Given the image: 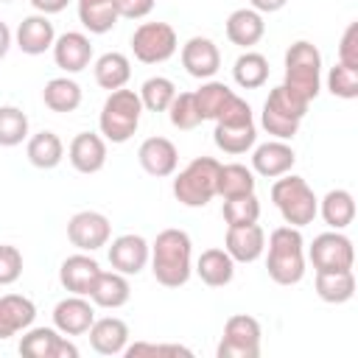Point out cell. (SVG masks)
Wrapping results in <instances>:
<instances>
[{"mask_svg": "<svg viewBox=\"0 0 358 358\" xmlns=\"http://www.w3.org/2000/svg\"><path fill=\"white\" fill-rule=\"evenodd\" d=\"M151 274L165 288H179L193 274V241L185 229H162L151 243Z\"/></svg>", "mask_w": 358, "mask_h": 358, "instance_id": "cell-1", "label": "cell"}, {"mask_svg": "<svg viewBox=\"0 0 358 358\" xmlns=\"http://www.w3.org/2000/svg\"><path fill=\"white\" fill-rule=\"evenodd\" d=\"M305 238L296 227H277L268 235L266 268L277 285H296L305 277Z\"/></svg>", "mask_w": 358, "mask_h": 358, "instance_id": "cell-2", "label": "cell"}, {"mask_svg": "<svg viewBox=\"0 0 358 358\" xmlns=\"http://www.w3.org/2000/svg\"><path fill=\"white\" fill-rule=\"evenodd\" d=\"M213 140L224 154H232V157L246 154L249 148H255L257 126H255V117H252V106L241 95H232L229 103L224 106V112L215 117Z\"/></svg>", "mask_w": 358, "mask_h": 358, "instance_id": "cell-3", "label": "cell"}, {"mask_svg": "<svg viewBox=\"0 0 358 358\" xmlns=\"http://www.w3.org/2000/svg\"><path fill=\"white\" fill-rule=\"evenodd\" d=\"M271 201L280 210L282 221L288 227H296V229L313 224V218L319 213V199H316L313 187L291 171L277 176V182L271 185Z\"/></svg>", "mask_w": 358, "mask_h": 358, "instance_id": "cell-4", "label": "cell"}, {"mask_svg": "<svg viewBox=\"0 0 358 358\" xmlns=\"http://www.w3.org/2000/svg\"><path fill=\"white\" fill-rule=\"evenodd\" d=\"M140 115H143V103L134 90H126V87L112 90L98 115L101 137L106 143H117V145L131 140L140 126Z\"/></svg>", "mask_w": 358, "mask_h": 358, "instance_id": "cell-5", "label": "cell"}, {"mask_svg": "<svg viewBox=\"0 0 358 358\" xmlns=\"http://www.w3.org/2000/svg\"><path fill=\"white\" fill-rule=\"evenodd\" d=\"M291 92H296L299 98H305L308 103L316 101V95L322 92V53L313 42L308 39H296L288 45L285 50V81H282Z\"/></svg>", "mask_w": 358, "mask_h": 358, "instance_id": "cell-6", "label": "cell"}, {"mask_svg": "<svg viewBox=\"0 0 358 358\" xmlns=\"http://www.w3.org/2000/svg\"><path fill=\"white\" fill-rule=\"evenodd\" d=\"M308 101L299 98L296 92H291L285 84L274 87L263 103L260 112V126L274 137V140H294V134L299 131L302 117L308 115Z\"/></svg>", "mask_w": 358, "mask_h": 358, "instance_id": "cell-7", "label": "cell"}, {"mask_svg": "<svg viewBox=\"0 0 358 358\" xmlns=\"http://www.w3.org/2000/svg\"><path fill=\"white\" fill-rule=\"evenodd\" d=\"M218 168L221 162L213 157L190 159L173 179V196L185 207H207L215 199L218 187Z\"/></svg>", "mask_w": 358, "mask_h": 358, "instance_id": "cell-8", "label": "cell"}, {"mask_svg": "<svg viewBox=\"0 0 358 358\" xmlns=\"http://www.w3.org/2000/svg\"><path fill=\"white\" fill-rule=\"evenodd\" d=\"M260 322L249 313H235L224 322L221 341L215 347L218 358H257L260 355Z\"/></svg>", "mask_w": 358, "mask_h": 358, "instance_id": "cell-9", "label": "cell"}, {"mask_svg": "<svg viewBox=\"0 0 358 358\" xmlns=\"http://www.w3.org/2000/svg\"><path fill=\"white\" fill-rule=\"evenodd\" d=\"M179 48L176 31L168 22H140L131 34V53L143 64H162Z\"/></svg>", "mask_w": 358, "mask_h": 358, "instance_id": "cell-10", "label": "cell"}, {"mask_svg": "<svg viewBox=\"0 0 358 358\" xmlns=\"http://www.w3.org/2000/svg\"><path fill=\"white\" fill-rule=\"evenodd\" d=\"M305 257L310 260L313 271H347L355 263V249L341 229H327L313 238Z\"/></svg>", "mask_w": 358, "mask_h": 358, "instance_id": "cell-11", "label": "cell"}, {"mask_svg": "<svg viewBox=\"0 0 358 358\" xmlns=\"http://www.w3.org/2000/svg\"><path fill=\"white\" fill-rule=\"evenodd\" d=\"M67 238L78 252H98L112 238V221L98 210H78L67 221Z\"/></svg>", "mask_w": 358, "mask_h": 358, "instance_id": "cell-12", "label": "cell"}, {"mask_svg": "<svg viewBox=\"0 0 358 358\" xmlns=\"http://www.w3.org/2000/svg\"><path fill=\"white\" fill-rule=\"evenodd\" d=\"M20 352L28 358H78V347L56 327H28L20 338Z\"/></svg>", "mask_w": 358, "mask_h": 358, "instance_id": "cell-13", "label": "cell"}, {"mask_svg": "<svg viewBox=\"0 0 358 358\" xmlns=\"http://www.w3.org/2000/svg\"><path fill=\"white\" fill-rule=\"evenodd\" d=\"M148 255H151V243L137 232L117 235L109 243V263L115 271H120L126 277H131V274L137 277L148 266Z\"/></svg>", "mask_w": 358, "mask_h": 358, "instance_id": "cell-14", "label": "cell"}, {"mask_svg": "<svg viewBox=\"0 0 358 358\" xmlns=\"http://www.w3.org/2000/svg\"><path fill=\"white\" fill-rule=\"evenodd\" d=\"M92 322H95V305L90 302V296L70 294L59 299L53 308V327L64 336H84Z\"/></svg>", "mask_w": 358, "mask_h": 358, "instance_id": "cell-15", "label": "cell"}, {"mask_svg": "<svg viewBox=\"0 0 358 358\" xmlns=\"http://www.w3.org/2000/svg\"><path fill=\"white\" fill-rule=\"evenodd\" d=\"M50 50H53L56 67L64 70L67 76L87 70L90 62H92V42L81 31H64L62 36H56V42H53Z\"/></svg>", "mask_w": 358, "mask_h": 358, "instance_id": "cell-16", "label": "cell"}, {"mask_svg": "<svg viewBox=\"0 0 358 358\" xmlns=\"http://www.w3.org/2000/svg\"><path fill=\"white\" fill-rule=\"evenodd\" d=\"M182 67L193 78H213L221 67V50L210 36H190L182 45Z\"/></svg>", "mask_w": 358, "mask_h": 358, "instance_id": "cell-17", "label": "cell"}, {"mask_svg": "<svg viewBox=\"0 0 358 358\" xmlns=\"http://www.w3.org/2000/svg\"><path fill=\"white\" fill-rule=\"evenodd\" d=\"M137 162L148 176L165 179V176H173L179 165V151L168 137H148L137 148Z\"/></svg>", "mask_w": 358, "mask_h": 358, "instance_id": "cell-18", "label": "cell"}, {"mask_svg": "<svg viewBox=\"0 0 358 358\" xmlns=\"http://www.w3.org/2000/svg\"><path fill=\"white\" fill-rule=\"evenodd\" d=\"M67 159L78 173H98L106 165V140L95 131H78L67 145Z\"/></svg>", "mask_w": 358, "mask_h": 358, "instance_id": "cell-19", "label": "cell"}, {"mask_svg": "<svg viewBox=\"0 0 358 358\" xmlns=\"http://www.w3.org/2000/svg\"><path fill=\"white\" fill-rule=\"evenodd\" d=\"M294 162H296V154L285 140H268V143L255 145V151H252V171L266 179H277V176L288 173L294 168Z\"/></svg>", "mask_w": 358, "mask_h": 358, "instance_id": "cell-20", "label": "cell"}, {"mask_svg": "<svg viewBox=\"0 0 358 358\" xmlns=\"http://www.w3.org/2000/svg\"><path fill=\"white\" fill-rule=\"evenodd\" d=\"M224 249L235 263H255L266 252V232L257 221L243 227H227Z\"/></svg>", "mask_w": 358, "mask_h": 358, "instance_id": "cell-21", "label": "cell"}, {"mask_svg": "<svg viewBox=\"0 0 358 358\" xmlns=\"http://www.w3.org/2000/svg\"><path fill=\"white\" fill-rule=\"evenodd\" d=\"M14 42H17V48H20L22 53L39 56V53H45V50L53 48V42H56V28H53V22H50L45 14H28V17H22V22L17 25Z\"/></svg>", "mask_w": 358, "mask_h": 358, "instance_id": "cell-22", "label": "cell"}, {"mask_svg": "<svg viewBox=\"0 0 358 358\" xmlns=\"http://www.w3.org/2000/svg\"><path fill=\"white\" fill-rule=\"evenodd\" d=\"M98 271H101V266L92 257V252H78V255H70V257L62 260V266H59V282H62L64 291L87 296L90 288H92V280L98 277Z\"/></svg>", "mask_w": 358, "mask_h": 358, "instance_id": "cell-23", "label": "cell"}, {"mask_svg": "<svg viewBox=\"0 0 358 358\" xmlns=\"http://www.w3.org/2000/svg\"><path fill=\"white\" fill-rule=\"evenodd\" d=\"M90 302L98 305V308H106V310H117L129 302L131 296V285H129V277L120 274V271H98V277L92 280V288H90Z\"/></svg>", "mask_w": 358, "mask_h": 358, "instance_id": "cell-24", "label": "cell"}, {"mask_svg": "<svg viewBox=\"0 0 358 358\" xmlns=\"http://www.w3.org/2000/svg\"><path fill=\"white\" fill-rule=\"evenodd\" d=\"M36 319V305L34 299L22 294H3L0 296V341L28 330Z\"/></svg>", "mask_w": 358, "mask_h": 358, "instance_id": "cell-25", "label": "cell"}, {"mask_svg": "<svg viewBox=\"0 0 358 358\" xmlns=\"http://www.w3.org/2000/svg\"><path fill=\"white\" fill-rule=\"evenodd\" d=\"M90 347L98 355H120L129 344V324L117 316H103L90 324Z\"/></svg>", "mask_w": 358, "mask_h": 358, "instance_id": "cell-26", "label": "cell"}, {"mask_svg": "<svg viewBox=\"0 0 358 358\" xmlns=\"http://www.w3.org/2000/svg\"><path fill=\"white\" fill-rule=\"evenodd\" d=\"M263 34H266V22H263V14L255 8H235L227 17V39L238 48L249 50L263 39Z\"/></svg>", "mask_w": 358, "mask_h": 358, "instance_id": "cell-27", "label": "cell"}, {"mask_svg": "<svg viewBox=\"0 0 358 358\" xmlns=\"http://www.w3.org/2000/svg\"><path fill=\"white\" fill-rule=\"evenodd\" d=\"M199 280L210 288H224L232 282L235 277V260L227 255V249H204L196 260V268Z\"/></svg>", "mask_w": 358, "mask_h": 358, "instance_id": "cell-28", "label": "cell"}, {"mask_svg": "<svg viewBox=\"0 0 358 358\" xmlns=\"http://www.w3.org/2000/svg\"><path fill=\"white\" fill-rule=\"evenodd\" d=\"M92 73H95V84L101 90H109L112 92V90H120V87L129 84V78H131V62H129L126 53L109 50V53H103V56L95 59Z\"/></svg>", "mask_w": 358, "mask_h": 358, "instance_id": "cell-29", "label": "cell"}, {"mask_svg": "<svg viewBox=\"0 0 358 358\" xmlns=\"http://www.w3.org/2000/svg\"><path fill=\"white\" fill-rule=\"evenodd\" d=\"M25 157L34 168L39 171H50L56 168L62 159H64V143L56 131H36L28 137V145H25Z\"/></svg>", "mask_w": 358, "mask_h": 358, "instance_id": "cell-30", "label": "cell"}, {"mask_svg": "<svg viewBox=\"0 0 358 358\" xmlns=\"http://www.w3.org/2000/svg\"><path fill=\"white\" fill-rule=\"evenodd\" d=\"M316 215H322L330 229H347L355 221V199H352V193L344 190V187L327 190L324 199L319 201V213Z\"/></svg>", "mask_w": 358, "mask_h": 358, "instance_id": "cell-31", "label": "cell"}, {"mask_svg": "<svg viewBox=\"0 0 358 358\" xmlns=\"http://www.w3.org/2000/svg\"><path fill=\"white\" fill-rule=\"evenodd\" d=\"M316 296L322 302H330V305H344L355 296V274L352 268L347 271H316Z\"/></svg>", "mask_w": 358, "mask_h": 358, "instance_id": "cell-32", "label": "cell"}, {"mask_svg": "<svg viewBox=\"0 0 358 358\" xmlns=\"http://www.w3.org/2000/svg\"><path fill=\"white\" fill-rule=\"evenodd\" d=\"M81 87L78 81H73L70 76H59V78H50L42 90V101L50 112H59V115H67V112H76L81 106Z\"/></svg>", "mask_w": 358, "mask_h": 358, "instance_id": "cell-33", "label": "cell"}, {"mask_svg": "<svg viewBox=\"0 0 358 358\" xmlns=\"http://www.w3.org/2000/svg\"><path fill=\"white\" fill-rule=\"evenodd\" d=\"M232 78L243 90H257L268 81V59L257 50H243L232 64Z\"/></svg>", "mask_w": 358, "mask_h": 358, "instance_id": "cell-34", "label": "cell"}, {"mask_svg": "<svg viewBox=\"0 0 358 358\" xmlns=\"http://www.w3.org/2000/svg\"><path fill=\"white\" fill-rule=\"evenodd\" d=\"M255 171L241 165V162H227L218 168V187L215 196L221 199H235V196H246L255 193Z\"/></svg>", "mask_w": 358, "mask_h": 358, "instance_id": "cell-35", "label": "cell"}, {"mask_svg": "<svg viewBox=\"0 0 358 358\" xmlns=\"http://www.w3.org/2000/svg\"><path fill=\"white\" fill-rule=\"evenodd\" d=\"M117 8L115 0H84L78 3V22L90 34H109L117 25Z\"/></svg>", "mask_w": 358, "mask_h": 358, "instance_id": "cell-36", "label": "cell"}, {"mask_svg": "<svg viewBox=\"0 0 358 358\" xmlns=\"http://www.w3.org/2000/svg\"><path fill=\"white\" fill-rule=\"evenodd\" d=\"M232 95H235V92H232L224 81H213V78H207V81L193 92L196 106H199V112H201L204 120H215V117L224 112V106L229 103Z\"/></svg>", "mask_w": 358, "mask_h": 358, "instance_id": "cell-37", "label": "cell"}, {"mask_svg": "<svg viewBox=\"0 0 358 358\" xmlns=\"http://www.w3.org/2000/svg\"><path fill=\"white\" fill-rule=\"evenodd\" d=\"M137 95H140L143 109H148V112H168L171 101L176 98V84L171 78H165V76H151V78L143 81Z\"/></svg>", "mask_w": 358, "mask_h": 358, "instance_id": "cell-38", "label": "cell"}, {"mask_svg": "<svg viewBox=\"0 0 358 358\" xmlns=\"http://www.w3.org/2000/svg\"><path fill=\"white\" fill-rule=\"evenodd\" d=\"M28 140V115L20 106H0V148H14Z\"/></svg>", "mask_w": 358, "mask_h": 358, "instance_id": "cell-39", "label": "cell"}, {"mask_svg": "<svg viewBox=\"0 0 358 358\" xmlns=\"http://www.w3.org/2000/svg\"><path fill=\"white\" fill-rule=\"evenodd\" d=\"M168 117H171V126L179 129V131H193L196 126L204 123V117H201V112L196 106L193 92H176V98L168 106Z\"/></svg>", "mask_w": 358, "mask_h": 358, "instance_id": "cell-40", "label": "cell"}, {"mask_svg": "<svg viewBox=\"0 0 358 358\" xmlns=\"http://www.w3.org/2000/svg\"><path fill=\"white\" fill-rule=\"evenodd\" d=\"M221 215L227 221V227H243V224H255L260 218V201L255 193L246 196H235V199H224Z\"/></svg>", "mask_w": 358, "mask_h": 358, "instance_id": "cell-41", "label": "cell"}, {"mask_svg": "<svg viewBox=\"0 0 358 358\" xmlns=\"http://www.w3.org/2000/svg\"><path fill=\"white\" fill-rule=\"evenodd\" d=\"M327 90L336 95V98H344V101H352L358 98V70L355 67H347L341 62H336L327 73Z\"/></svg>", "mask_w": 358, "mask_h": 358, "instance_id": "cell-42", "label": "cell"}, {"mask_svg": "<svg viewBox=\"0 0 358 358\" xmlns=\"http://www.w3.org/2000/svg\"><path fill=\"white\" fill-rule=\"evenodd\" d=\"M22 274V252L11 243H0V285L17 282Z\"/></svg>", "mask_w": 358, "mask_h": 358, "instance_id": "cell-43", "label": "cell"}, {"mask_svg": "<svg viewBox=\"0 0 358 358\" xmlns=\"http://www.w3.org/2000/svg\"><path fill=\"white\" fill-rule=\"evenodd\" d=\"M123 355L129 358H140V355H193V350L182 347V344H154V341H134V344H126Z\"/></svg>", "mask_w": 358, "mask_h": 358, "instance_id": "cell-44", "label": "cell"}, {"mask_svg": "<svg viewBox=\"0 0 358 358\" xmlns=\"http://www.w3.org/2000/svg\"><path fill=\"white\" fill-rule=\"evenodd\" d=\"M338 62L358 70V20L350 22L338 39Z\"/></svg>", "mask_w": 358, "mask_h": 358, "instance_id": "cell-45", "label": "cell"}, {"mask_svg": "<svg viewBox=\"0 0 358 358\" xmlns=\"http://www.w3.org/2000/svg\"><path fill=\"white\" fill-rule=\"evenodd\" d=\"M154 6H157V0H115L120 20H143L154 11Z\"/></svg>", "mask_w": 358, "mask_h": 358, "instance_id": "cell-46", "label": "cell"}, {"mask_svg": "<svg viewBox=\"0 0 358 358\" xmlns=\"http://www.w3.org/2000/svg\"><path fill=\"white\" fill-rule=\"evenodd\" d=\"M34 8H36V14H45V17H50V14H59V11H64L73 0H28Z\"/></svg>", "mask_w": 358, "mask_h": 358, "instance_id": "cell-47", "label": "cell"}, {"mask_svg": "<svg viewBox=\"0 0 358 358\" xmlns=\"http://www.w3.org/2000/svg\"><path fill=\"white\" fill-rule=\"evenodd\" d=\"M288 0H249V8L260 11V14H274L280 8H285Z\"/></svg>", "mask_w": 358, "mask_h": 358, "instance_id": "cell-48", "label": "cell"}, {"mask_svg": "<svg viewBox=\"0 0 358 358\" xmlns=\"http://www.w3.org/2000/svg\"><path fill=\"white\" fill-rule=\"evenodd\" d=\"M11 42H14V34H11V28H8V25L0 20V62L6 59V53H8Z\"/></svg>", "mask_w": 358, "mask_h": 358, "instance_id": "cell-49", "label": "cell"}, {"mask_svg": "<svg viewBox=\"0 0 358 358\" xmlns=\"http://www.w3.org/2000/svg\"><path fill=\"white\" fill-rule=\"evenodd\" d=\"M0 3H14V0H0Z\"/></svg>", "mask_w": 358, "mask_h": 358, "instance_id": "cell-50", "label": "cell"}, {"mask_svg": "<svg viewBox=\"0 0 358 358\" xmlns=\"http://www.w3.org/2000/svg\"><path fill=\"white\" fill-rule=\"evenodd\" d=\"M76 3H84V0H76Z\"/></svg>", "mask_w": 358, "mask_h": 358, "instance_id": "cell-51", "label": "cell"}]
</instances>
